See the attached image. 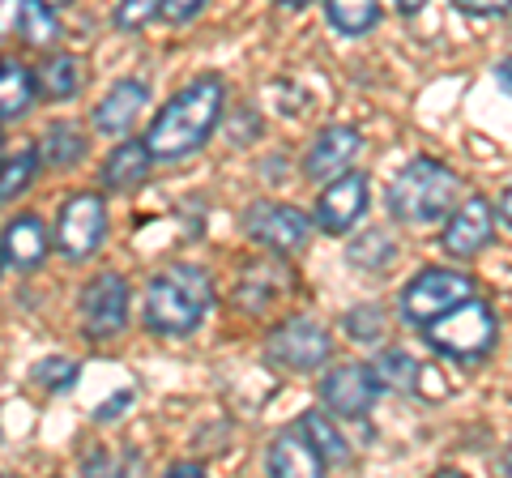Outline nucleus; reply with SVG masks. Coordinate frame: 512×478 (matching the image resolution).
Wrapping results in <instances>:
<instances>
[{
  "label": "nucleus",
  "mask_w": 512,
  "mask_h": 478,
  "mask_svg": "<svg viewBox=\"0 0 512 478\" xmlns=\"http://www.w3.org/2000/svg\"><path fill=\"white\" fill-rule=\"evenodd\" d=\"M265 355L274 359L278 368L316 372V368H325V359L333 355V338H329L325 325H316V321L303 316V321H291V325L274 329V338H269Z\"/></svg>",
  "instance_id": "obj_8"
},
{
  "label": "nucleus",
  "mask_w": 512,
  "mask_h": 478,
  "mask_svg": "<svg viewBox=\"0 0 512 478\" xmlns=\"http://www.w3.org/2000/svg\"><path fill=\"white\" fill-rule=\"evenodd\" d=\"M214 304V286L197 265H167L146 286V325L163 338H188Z\"/></svg>",
  "instance_id": "obj_2"
},
{
  "label": "nucleus",
  "mask_w": 512,
  "mask_h": 478,
  "mask_svg": "<svg viewBox=\"0 0 512 478\" xmlns=\"http://www.w3.org/2000/svg\"><path fill=\"white\" fill-rule=\"evenodd\" d=\"M423 333H427V346L440 350L444 359L478 363V359L491 355L495 342H500V321H495L487 299L470 295V299H461L453 312H444L440 321H431Z\"/></svg>",
  "instance_id": "obj_4"
},
{
  "label": "nucleus",
  "mask_w": 512,
  "mask_h": 478,
  "mask_svg": "<svg viewBox=\"0 0 512 478\" xmlns=\"http://www.w3.org/2000/svg\"><path fill=\"white\" fill-rule=\"evenodd\" d=\"M107 235V205L94 193H73L64 201V210L56 218V248L69 261H86L103 248Z\"/></svg>",
  "instance_id": "obj_6"
},
{
  "label": "nucleus",
  "mask_w": 512,
  "mask_h": 478,
  "mask_svg": "<svg viewBox=\"0 0 512 478\" xmlns=\"http://www.w3.org/2000/svg\"><path fill=\"white\" fill-rule=\"evenodd\" d=\"M393 5H397V9H402V13H406V18H410V13H419V9L427 5V0H393Z\"/></svg>",
  "instance_id": "obj_36"
},
{
  "label": "nucleus",
  "mask_w": 512,
  "mask_h": 478,
  "mask_svg": "<svg viewBox=\"0 0 512 478\" xmlns=\"http://www.w3.org/2000/svg\"><path fill=\"white\" fill-rule=\"evenodd\" d=\"M359 150H363V137L355 129H346V124H333V129H325L312 141L308 158H303V175L308 180H338L355 163Z\"/></svg>",
  "instance_id": "obj_13"
},
{
  "label": "nucleus",
  "mask_w": 512,
  "mask_h": 478,
  "mask_svg": "<svg viewBox=\"0 0 512 478\" xmlns=\"http://www.w3.org/2000/svg\"><path fill=\"white\" fill-rule=\"evenodd\" d=\"M47 244H52V239H47L43 218H35V214L13 218L9 227H5V239H0V257H5V269H13V274H26V269L43 265Z\"/></svg>",
  "instance_id": "obj_14"
},
{
  "label": "nucleus",
  "mask_w": 512,
  "mask_h": 478,
  "mask_svg": "<svg viewBox=\"0 0 512 478\" xmlns=\"http://www.w3.org/2000/svg\"><path fill=\"white\" fill-rule=\"evenodd\" d=\"M346 257H350V265H359V269H372V274H380V269L397 257V248H393V239L384 235L380 227H372V231H363V235L355 239V244L346 248Z\"/></svg>",
  "instance_id": "obj_25"
},
{
  "label": "nucleus",
  "mask_w": 512,
  "mask_h": 478,
  "mask_svg": "<svg viewBox=\"0 0 512 478\" xmlns=\"http://www.w3.org/2000/svg\"><path fill=\"white\" fill-rule=\"evenodd\" d=\"M205 5H210V0H163V13H158V18L171 22V26H184V22L197 18Z\"/></svg>",
  "instance_id": "obj_30"
},
{
  "label": "nucleus",
  "mask_w": 512,
  "mask_h": 478,
  "mask_svg": "<svg viewBox=\"0 0 512 478\" xmlns=\"http://www.w3.org/2000/svg\"><path fill=\"white\" fill-rule=\"evenodd\" d=\"M453 9L470 13V18H504L512 9V0H453Z\"/></svg>",
  "instance_id": "obj_31"
},
{
  "label": "nucleus",
  "mask_w": 512,
  "mask_h": 478,
  "mask_svg": "<svg viewBox=\"0 0 512 478\" xmlns=\"http://www.w3.org/2000/svg\"><path fill=\"white\" fill-rule=\"evenodd\" d=\"M329 470V461L316 453V444L299 432V423L295 427H286V432L274 440V449H269V474H278V478H316V474H325Z\"/></svg>",
  "instance_id": "obj_16"
},
{
  "label": "nucleus",
  "mask_w": 512,
  "mask_h": 478,
  "mask_svg": "<svg viewBox=\"0 0 512 478\" xmlns=\"http://www.w3.org/2000/svg\"><path fill=\"white\" fill-rule=\"evenodd\" d=\"M380 376L376 368H367V363H342V368H333L325 376V385H320V402L325 410L342 414V419H359L376 406V393H380Z\"/></svg>",
  "instance_id": "obj_9"
},
{
  "label": "nucleus",
  "mask_w": 512,
  "mask_h": 478,
  "mask_svg": "<svg viewBox=\"0 0 512 478\" xmlns=\"http://www.w3.org/2000/svg\"><path fill=\"white\" fill-rule=\"evenodd\" d=\"M325 13H329V26L338 35H367L380 18V0H325Z\"/></svg>",
  "instance_id": "obj_21"
},
{
  "label": "nucleus",
  "mask_w": 512,
  "mask_h": 478,
  "mask_svg": "<svg viewBox=\"0 0 512 478\" xmlns=\"http://www.w3.org/2000/svg\"><path fill=\"white\" fill-rule=\"evenodd\" d=\"M299 432L316 444V453L325 457L329 466H342V461H350V444H346V436L338 432V427H333V419L325 410H303L299 414Z\"/></svg>",
  "instance_id": "obj_20"
},
{
  "label": "nucleus",
  "mask_w": 512,
  "mask_h": 478,
  "mask_svg": "<svg viewBox=\"0 0 512 478\" xmlns=\"http://www.w3.org/2000/svg\"><path fill=\"white\" fill-rule=\"evenodd\" d=\"M150 167H154V150L146 141H120L103 163V184L111 193H133L137 184L150 180Z\"/></svg>",
  "instance_id": "obj_17"
},
{
  "label": "nucleus",
  "mask_w": 512,
  "mask_h": 478,
  "mask_svg": "<svg viewBox=\"0 0 512 478\" xmlns=\"http://www.w3.org/2000/svg\"><path fill=\"white\" fill-rule=\"evenodd\" d=\"M282 9H303V5H312V0H278Z\"/></svg>",
  "instance_id": "obj_37"
},
{
  "label": "nucleus",
  "mask_w": 512,
  "mask_h": 478,
  "mask_svg": "<svg viewBox=\"0 0 512 478\" xmlns=\"http://www.w3.org/2000/svg\"><path fill=\"white\" fill-rule=\"evenodd\" d=\"M504 474H512V444H508V453H504Z\"/></svg>",
  "instance_id": "obj_38"
},
{
  "label": "nucleus",
  "mask_w": 512,
  "mask_h": 478,
  "mask_svg": "<svg viewBox=\"0 0 512 478\" xmlns=\"http://www.w3.org/2000/svg\"><path fill=\"white\" fill-rule=\"evenodd\" d=\"M346 325H350V333H355V342H376V338H380V312H376V308L350 312Z\"/></svg>",
  "instance_id": "obj_29"
},
{
  "label": "nucleus",
  "mask_w": 512,
  "mask_h": 478,
  "mask_svg": "<svg viewBox=\"0 0 512 478\" xmlns=\"http://www.w3.org/2000/svg\"><path fill=\"white\" fill-rule=\"evenodd\" d=\"M222 107H227V86L222 77H197L192 86H184L175 99L163 103V111L154 116L146 146L154 150V158H188L197 154L205 141L214 137Z\"/></svg>",
  "instance_id": "obj_1"
},
{
  "label": "nucleus",
  "mask_w": 512,
  "mask_h": 478,
  "mask_svg": "<svg viewBox=\"0 0 512 478\" xmlns=\"http://www.w3.org/2000/svg\"><path fill=\"white\" fill-rule=\"evenodd\" d=\"M128 321V282L120 274H99L82 291V325L94 342L116 338Z\"/></svg>",
  "instance_id": "obj_10"
},
{
  "label": "nucleus",
  "mask_w": 512,
  "mask_h": 478,
  "mask_svg": "<svg viewBox=\"0 0 512 478\" xmlns=\"http://www.w3.org/2000/svg\"><path fill=\"white\" fill-rule=\"evenodd\" d=\"M35 154H39L43 167L64 171V167H73L86 158V133L77 129V124H47L35 141Z\"/></svg>",
  "instance_id": "obj_18"
},
{
  "label": "nucleus",
  "mask_w": 512,
  "mask_h": 478,
  "mask_svg": "<svg viewBox=\"0 0 512 478\" xmlns=\"http://www.w3.org/2000/svg\"><path fill=\"white\" fill-rule=\"evenodd\" d=\"M146 103H150V90H146V82H137V77H128V82H116L107 90V99L94 107V129L99 133H128L133 129V120L146 111Z\"/></svg>",
  "instance_id": "obj_15"
},
{
  "label": "nucleus",
  "mask_w": 512,
  "mask_h": 478,
  "mask_svg": "<svg viewBox=\"0 0 512 478\" xmlns=\"http://www.w3.org/2000/svg\"><path fill=\"white\" fill-rule=\"evenodd\" d=\"M128 402H133V393H120V397H111V402H103V410H94V414H99V419H116V414H124L128 410Z\"/></svg>",
  "instance_id": "obj_32"
},
{
  "label": "nucleus",
  "mask_w": 512,
  "mask_h": 478,
  "mask_svg": "<svg viewBox=\"0 0 512 478\" xmlns=\"http://www.w3.org/2000/svg\"><path fill=\"white\" fill-rule=\"evenodd\" d=\"M495 205L487 197H466L453 210V218H448V227L440 235V244L448 257H457V261H470L478 257L487 244H491V235H495Z\"/></svg>",
  "instance_id": "obj_11"
},
{
  "label": "nucleus",
  "mask_w": 512,
  "mask_h": 478,
  "mask_svg": "<svg viewBox=\"0 0 512 478\" xmlns=\"http://www.w3.org/2000/svg\"><path fill=\"white\" fill-rule=\"evenodd\" d=\"M35 82L43 90V99L69 103L73 94H77V86H82V73H77V60L73 56H52V60H43V65H39Z\"/></svg>",
  "instance_id": "obj_22"
},
{
  "label": "nucleus",
  "mask_w": 512,
  "mask_h": 478,
  "mask_svg": "<svg viewBox=\"0 0 512 478\" xmlns=\"http://www.w3.org/2000/svg\"><path fill=\"white\" fill-rule=\"evenodd\" d=\"M18 30H22V39L35 43V47L56 43V39H60L56 9L47 5V0H22V9H18Z\"/></svg>",
  "instance_id": "obj_23"
},
{
  "label": "nucleus",
  "mask_w": 512,
  "mask_h": 478,
  "mask_svg": "<svg viewBox=\"0 0 512 478\" xmlns=\"http://www.w3.org/2000/svg\"><path fill=\"white\" fill-rule=\"evenodd\" d=\"M167 474H171V478H201V466H192V461H188V466H184V461H175Z\"/></svg>",
  "instance_id": "obj_34"
},
{
  "label": "nucleus",
  "mask_w": 512,
  "mask_h": 478,
  "mask_svg": "<svg viewBox=\"0 0 512 478\" xmlns=\"http://www.w3.org/2000/svg\"><path fill=\"white\" fill-rule=\"evenodd\" d=\"M77 380V363L73 359H56V363H43L39 368V385H47V389H69Z\"/></svg>",
  "instance_id": "obj_28"
},
{
  "label": "nucleus",
  "mask_w": 512,
  "mask_h": 478,
  "mask_svg": "<svg viewBox=\"0 0 512 478\" xmlns=\"http://www.w3.org/2000/svg\"><path fill=\"white\" fill-rule=\"evenodd\" d=\"M474 295V278L461 274V269H440V265H427L419 278H410L402 286V316L410 325L427 329L431 321H440L444 312H453L461 299Z\"/></svg>",
  "instance_id": "obj_5"
},
{
  "label": "nucleus",
  "mask_w": 512,
  "mask_h": 478,
  "mask_svg": "<svg viewBox=\"0 0 512 478\" xmlns=\"http://www.w3.org/2000/svg\"><path fill=\"white\" fill-rule=\"evenodd\" d=\"M35 167H43L39 154H35V146L22 150V154H9V158H5V180H0V197H5V201H18V197L26 193V184H30V175H35Z\"/></svg>",
  "instance_id": "obj_26"
},
{
  "label": "nucleus",
  "mask_w": 512,
  "mask_h": 478,
  "mask_svg": "<svg viewBox=\"0 0 512 478\" xmlns=\"http://www.w3.org/2000/svg\"><path fill=\"white\" fill-rule=\"evenodd\" d=\"M495 82H500V90L512 94V60H504V65H495Z\"/></svg>",
  "instance_id": "obj_35"
},
{
  "label": "nucleus",
  "mask_w": 512,
  "mask_h": 478,
  "mask_svg": "<svg viewBox=\"0 0 512 478\" xmlns=\"http://www.w3.org/2000/svg\"><path fill=\"white\" fill-rule=\"evenodd\" d=\"M461 180L436 158H414L410 167L397 171V180L389 184V214L406 227H431L457 205Z\"/></svg>",
  "instance_id": "obj_3"
},
{
  "label": "nucleus",
  "mask_w": 512,
  "mask_h": 478,
  "mask_svg": "<svg viewBox=\"0 0 512 478\" xmlns=\"http://www.w3.org/2000/svg\"><path fill=\"white\" fill-rule=\"evenodd\" d=\"M495 210H500V222L512 231V188H504V193H500V201H495Z\"/></svg>",
  "instance_id": "obj_33"
},
{
  "label": "nucleus",
  "mask_w": 512,
  "mask_h": 478,
  "mask_svg": "<svg viewBox=\"0 0 512 478\" xmlns=\"http://www.w3.org/2000/svg\"><path fill=\"white\" fill-rule=\"evenodd\" d=\"M35 73H26L18 60H5V69H0V116H5V124L22 120L30 103H35Z\"/></svg>",
  "instance_id": "obj_19"
},
{
  "label": "nucleus",
  "mask_w": 512,
  "mask_h": 478,
  "mask_svg": "<svg viewBox=\"0 0 512 478\" xmlns=\"http://www.w3.org/2000/svg\"><path fill=\"white\" fill-rule=\"evenodd\" d=\"M47 5H52V9H64V5H73V0H47Z\"/></svg>",
  "instance_id": "obj_39"
},
{
  "label": "nucleus",
  "mask_w": 512,
  "mask_h": 478,
  "mask_svg": "<svg viewBox=\"0 0 512 478\" xmlns=\"http://www.w3.org/2000/svg\"><path fill=\"white\" fill-rule=\"evenodd\" d=\"M244 231L252 244H261L269 252H299L312 235V218L295 210V205H278V201H256L244 214Z\"/></svg>",
  "instance_id": "obj_7"
},
{
  "label": "nucleus",
  "mask_w": 512,
  "mask_h": 478,
  "mask_svg": "<svg viewBox=\"0 0 512 478\" xmlns=\"http://www.w3.org/2000/svg\"><path fill=\"white\" fill-rule=\"evenodd\" d=\"M163 13V0H120L116 5V30H141L150 18Z\"/></svg>",
  "instance_id": "obj_27"
},
{
  "label": "nucleus",
  "mask_w": 512,
  "mask_h": 478,
  "mask_svg": "<svg viewBox=\"0 0 512 478\" xmlns=\"http://www.w3.org/2000/svg\"><path fill=\"white\" fill-rule=\"evenodd\" d=\"M367 210V175L346 171L338 180L325 184V193L316 197V227L325 235H346Z\"/></svg>",
  "instance_id": "obj_12"
},
{
  "label": "nucleus",
  "mask_w": 512,
  "mask_h": 478,
  "mask_svg": "<svg viewBox=\"0 0 512 478\" xmlns=\"http://www.w3.org/2000/svg\"><path fill=\"white\" fill-rule=\"evenodd\" d=\"M376 376H380V385L384 389H393V393H410V389H419V359L406 355V350H384V355L372 363Z\"/></svg>",
  "instance_id": "obj_24"
}]
</instances>
